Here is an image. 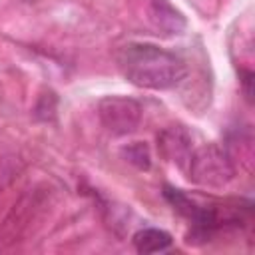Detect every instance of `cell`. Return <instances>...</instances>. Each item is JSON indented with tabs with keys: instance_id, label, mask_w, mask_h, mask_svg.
<instances>
[{
	"instance_id": "obj_1",
	"label": "cell",
	"mask_w": 255,
	"mask_h": 255,
	"mask_svg": "<svg viewBox=\"0 0 255 255\" xmlns=\"http://www.w3.org/2000/svg\"><path fill=\"white\" fill-rule=\"evenodd\" d=\"M118 68L129 84L143 90H169L187 76V64L181 56L147 42L122 46Z\"/></svg>"
},
{
	"instance_id": "obj_2",
	"label": "cell",
	"mask_w": 255,
	"mask_h": 255,
	"mask_svg": "<svg viewBox=\"0 0 255 255\" xmlns=\"http://www.w3.org/2000/svg\"><path fill=\"white\" fill-rule=\"evenodd\" d=\"M187 171L195 183L205 187H223L235 175L231 157L223 147L215 143L193 149L187 159Z\"/></svg>"
},
{
	"instance_id": "obj_3",
	"label": "cell",
	"mask_w": 255,
	"mask_h": 255,
	"mask_svg": "<svg viewBox=\"0 0 255 255\" xmlns=\"http://www.w3.org/2000/svg\"><path fill=\"white\" fill-rule=\"evenodd\" d=\"M141 106L128 96H106L98 104V116L102 126L112 135H128L141 122Z\"/></svg>"
},
{
	"instance_id": "obj_4",
	"label": "cell",
	"mask_w": 255,
	"mask_h": 255,
	"mask_svg": "<svg viewBox=\"0 0 255 255\" xmlns=\"http://www.w3.org/2000/svg\"><path fill=\"white\" fill-rule=\"evenodd\" d=\"M157 145H159L161 153L169 161H173V163H177L181 167L187 165V159H189V155L193 151L191 137L181 128H167V129H163L159 133V137H157Z\"/></svg>"
},
{
	"instance_id": "obj_5",
	"label": "cell",
	"mask_w": 255,
	"mask_h": 255,
	"mask_svg": "<svg viewBox=\"0 0 255 255\" xmlns=\"http://www.w3.org/2000/svg\"><path fill=\"white\" fill-rule=\"evenodd\" d=\"M149 20L163 34H181L187 26L183 14L169 0H149Z\"/></svg>"
},
{
	"instance_id": "obj_6",
	"label": "cell",
	"mask_w": 255,
	"mask_h": 255,
	"mask_svg": "<svg viewBox=\"0 0 255 255\" xmlns=\"http://www.w3.org/2000/svg\"><path fill=\"white\" fill-rule=\"evenodd\" d=\"M133 247L137 253L149 255V253H161L167 251L173 245V237L157 227H143L133 235Z\"/></svg>"
},
{
	"instance_id": "obj_7",
	"label": "cell",
	"mask_w": 255,
	"mask_h": 255,
	"mask_svg": "<svg viewBox=\"0 0 255 255\" xmlns=\"http://www.w3.org/2000/svg\"><path fill=\"white\" fill-rule=\"evenodd\" d=\"M124 155L129 163H133L137 169H149L151 165V155H149V149L145 143L141 141H133L129 143L128 147H124Z\"/></svg>"
}]
</instances>
